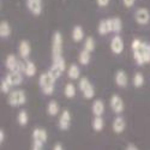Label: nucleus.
<instances>
[{"mask_svg":"<svg viewBox=\"0 0 150 150\" xmlns=\"http://www.w3.org/2000/svg\"><path fill=\"white\" fill-rule=\"evenodd\" d=\"M55 81L57 79L48 71L40 74V77H39V86H40V89L42 90L43 95H46V96L53 95V93L55 90Z\"/></svg>","mask_w":150,"mask_h":150,"instance_id":"1","label":"nucleus"},{"mask_svg":"<svg viewBox=\"0 0 150 150\" xmlns=\"http://www.w3.org/2000/svg\"><path fill=\"white\" fill-rule=\"evenodd\" d=\"M7 103L11 107H21L27 103V94L22 89L11 90L7 96Z\"/></svg>","mask_w":150,"mask_h":150,"instance_id":"2","label":"nucleus"},{"mask_svg":"<svg viewBox=\"0 0 150 150\" xmlns=\"http://www.w3.org/2000/svg\"><path fill=\"white\" fill-rule=\"evenodd\" d=\"M78 89L81 90L82 95L86 100H93L95 96V88L93 83L89 81L88 77H82L78 82Z\"/></svg>","mask_w":150,"mask_h":150,"instance_id":"3","label":"nucleus"},{"mask_svg":"<svg viewBox=\"0 0 150 150\" xmlns=\"http://www.w3.org/2000/svg\"><path fill=\"white\" fill-rule=\"evenodd\" d=\"M143 42L141 39H133L131 42V48L133 52V60L138 66L145 65L144 59H143Z\"/></svg>","mask_w":150,"mask_h":150,"instance_id":"4","label":"nucleus"},{"mask_svg":"<svg viewBox=\"0 0 150 150\" xmlns=\"http://www.w3.org/2000/svg\"><path fill=\"white\" fill-rule=\"evenodd\" d=\"M62 45H64L62 34L60 31H55L52 37V59L62 57Z\"/></svg>","mask_w":150,"mask_h":150,"instance_id":"5","label":"nucleus"},{"mask_svg":"<svg viewBox=\"0 0 150 150\" xmlns=\"http://www.w3.org/2000/svg\"><path fill=\"white\" fill-rule=\"evenodd\" d=\"M5 67L7 69V71H19L23 73L24 60H19L15 54H8L5 58Z\"/></svg>","mask_w":150,"mask_h":150,"instance_id":"6","label":"nucleus"},{"mask_svg":"<svg viewBox=\"0 0 150 150\" xmlns=\"http://www.w3.org/2000/svg\"><path fill=\"white\" fill-rule=\"evenodd\" d=\"M109 106H110V109L113 110V113L117 114V115H120L124 109H125V102L120 95L118 94H113L109 98Z\"/></svg>","mask_w":150,"mask_h":150,"instance_id":"7","label":"nucleus"},{"mask_svg":"<svg viewBox=\"0 0 150 150\" xmlns=\"http://www.w3.org/2000/svg\"><path fill=\"white\" fill-rule=\"evenodd\" d=\"M71 122H72V115L70 113V110L64 109L62 112H60L59 119H58V127L61 131H67L71 126Z\"/></svg>","mask_w":150,"mask_h":150,"instance_id":"8","label":"nucleus"},{"mask_svg":"<svg viewBox=\"0 0 150 150\" xmlns=\"http://www.w3.org/2000/svg\"><path fill=\"white\" fill-rule=\"evenodd\" d=\"M134 21L139 25H146L150 22V11L146 7H139L134 11Z\"/></svg>","mask_w":150,"mask_h":150,"instance_id":"9","label":"nucleus"},{"mask_svg":"<svg viewBox=\"0 0 150 150\" xmlns=\"http://www.w3.org/2000/svg\"><path fill=\"white\" fill-rule=\"evenodd\" d=\"M109 48H110V52L113 53V54L120 55L124 52V48H125L122 37L120 35H114L113 37H112V40H110Z\"/></svg>","mask_w":150,"mask_h":150,"instance_id":"10","label":"nucleus"},{"mask_svg":"<svg viewBox=\"0 0 150 150\" xmlns=\"http://www.w3.org/2000/svg\"><path fill=\"white\" fill-rule=\"evenodd\" d=\"M27 8L33 16H40L43 10V0H27Z\"/></svg>","mask_w":150,"mask_h":150,"instance_id":"11","label":"nucleus"},{"mask_svg":"<svg viewBox=\"0 0 150 150\" xmlns=\"http://www.w3.org/2000/svg\"><path fill=\"white\" fill-rule=\"evenodd\" d=\"M31 54V45L28 40H21L18 43V55L22 60H28Z\"/></svg>","mask_w":150,"mask_h":150,"instance_id":"12","label":"nucleus"},{"mask_svg":"<svg viewBox=\"0 0 150 150\" xmlns=\"http://www.w3.org/2000/svg\"><path fill=\"white\" fill-rule=\"evenodd\" d=\"M11 86H18L23 83V74L19 71H8L4 77Z\"/></svg>","mask_w":150,"mask_h":150,"instance_id":"13","label":"nucleus"},{"mask_svg":"<svg viewBox=\"0 0 150 150\" xmlns=\"http://www.w3.org/2000/svg\"><path fill=\"white\" fill-rule=\"evenodd\" d=\"M125 129H126V120H125L124 117L120 115H117L114 119H113V122H112V130L115 134H121Z\"/></svg>","mask_w":150,"mask_h":150,"instance_id":"14","label":"nucleus"},{"mask_svg":"<svg viewBox=\"0 0 150 150\" xmlns=\"http://www.w3.org/2000/svg\"><path fill=\"white\" fill-rule=\"evenodd\" d=\"M114 82L119 88H126L129 85V76L124 70H118L114 74Z\"/></svg>","mask_w":150,"mask_h":150,"instance_id":"15","label":"nucleus"},{"mask_svg":"<svg viewBox=\"0 0 150 150\" xmlns=\"http://www.w3.org/2000/svg\"><path fill=\"white\" fill-rule=\"evenodd\" d=\"M31 138H33V141L46 143L47 139H48V132L43 127H35L31 132Z\"/></svg>","mask_w":150,"mask_h":150,"instance_id":"16","label":"nucleus"},{"mask_svg":"<svg viewBox=\"0 0 150 150\" xmlns=\"http://www.w3.org/2000/svg\"><path fill=\"white\" fill-rule=\"evenodd\" d=\"M97 33L101 35V36H105V35H108V34H110V33H113V30H112V22H110V18L101 19V21L98 22Z\"/></svg>","mask_w":150,"mask_h":150,"instance_id":"17","label":"nucleus"},{"mask_svg":"<svg viewBox=\"0 0 150 150\" xmlns=\"http://www.w3.org/2000/svg\"><path fill=\"white\" fill-rule=\"evenodd\" d=\"M91 112L94 117H102L105 114V102L101 98L94 100V102L91 105Z\"/></svg>","mask_w":150,"mask_h":150,"instance_id":"18","label":"nucleus"},{"mask_svg":"<svg viewBox=\"0 0 150 150\" xmlns=\"http://www.w3.org/2000/svg\"><path fill=\"white\" fill-rule=\"evenodd\" d=\"M36 72H37V67L35 65V62L29 60V59L24 60V71H23V73L25 74L27 77L31 78V77H34L36 74Z\"/></svg>","mask_w":150,"mask_h":150,"instance_id":"19","label":"nucleus"},{"mask_svg":"<svg viewBox=\"0 0 150 150\" xmlns=\"http://www.w3.org/2000/svg\"><path fill=\"white\" fill-rule=\"evenodd\" d=\"M46 112L49 117H57L60 114V106H59L57 100H51V101L48 102Z\"/></svg>","mask_w":150,"mask_h":150,"instance_id":"20","label":"nucleus"},{"mask_svg":"<svg viewBox=\"0 0 150 150\" xmlns=\"http://www.w3.org/2000/svg\"><path fill=\"white\" fill-rule=\"evenodd\" d=\"M71 37H72V40L74 42H82V41H84V37H85L84 29L81 25H74L72 31H71Z\"/></svg>","mask_w":150,"mask_h":150,"instance_id":"21","label":"nucleus"},{"mask_svg":"<svg viewBox=\"0 0 150 150\" xmlns=\"http://www.w3.org/2000/svg\"><path fill=\"white\" fill-rule=\"evenodd\" d=\"M66 73H67V77L71 81H76V79H79V77H81V69L77 64H71L67 67Z\"/></svg>","mask_w":150,"mask_h":150,"instance_id":"22","label":"nucleus"},{"mask_svg":"<svg viewBox=\"0 0 150 150\" xmlns=\"http://www.w3.org/2000/svg\"><path fill=\"white\" fill-rule=\"evenodd\" d=\"M12 34V28L7 21H1L0 23V37L1 39H7Z\"/></svg>","mask_w":150,"mask_h":150,"instance_id":"23","label":"nucleus"},{"mask_svg":"<svg viewBox=\"0 0 150 150\" xmlns=\"http://www.w3.org/2000/svg\"><path fill=\"white\" fill-rule=\"evenodd\" d=\"M91 127L95 132H101L105 127V119L102 117H94L91 120Z\"/></svg>","mask_w":150,"mask_h":150,"instance_id":"24","label":"nucleus"},{"mask_svg":"<svg viewBox=\"0 0 150 150\" xmlns=\"http://www.w3.org/2000/svg\"><path fill=\"white\" fill-rule=\"evenodd\" d=\"M90 60H91V53L85 51V49H82L78 54V62L83 66H86V65H89Z\"/></svg>","mask_w":150,"mask_h":150,"instance_id":"25","label":"nucleus"},{"mask_svg":"<svg viewBox=\"0 0 150 150\" xmlns=\"http://www.w3.org/2000/svg\"><path fill=\"white\" fill-rule=\"evenodd\" d=\"M17 122L19 126H25V125H28L29 122V114H28V112L25 109H22L18 112V114H17Z\"/></svg>","mask_w":150,"mask_h":150,"instance_id":"26","label":"nucleus"},{"mask_svg":"<svg viewBox=\"0 0 150 150\" xmlns=\"http://www.w3.org/2000/svg\"><path fill=\"white\" fill-rule=\"evenodd\" d=\"M144 82H145V78L143 76L142 72H136L133 74V78H132V84L134 88H142V86L144 85Z\"/></svg>","mask_w":150,"mask_h":150,"instance_id":"27","label":"nucleus"},{"mask_svg":"<svg viewBox=\"0 0 150 150\" xmlns=\"http://www.w3.org/2000/svg\"><path fill=\"white\" fill-rule=\"evenodd\" d=\"M95 47H96V43H95V40L93 36H86L84 39V43H83V49L88 51L90 53H93L95 51Z\"/></svg>","mask_w":150,"mask_h":150,"instance_id":"28","label":"nucleus"},{"mask_svg":"<svg viewBox=\"0 0 150 150\" xmlns=\"http://www.w3.org/2000/svg\"><path fill=\"white\" fill-rule=\"evenodd\" d=\"M112 22V30H113L114 34H119L122 30V21L120 17H113L110 18Z\"/></svg>","mask_w":150,"mask_h":150,"instance_id":"29","label":"nucleus"},{"mask_svg":"<svg viewBox=\"0 0 150 150\" xmlns=\"http://www.w3.org/2000/svg\"><path fill=\"white\" fill-rule=\"evenodd\" d=\"M64 95L66 98H73L76 96V86L73 83H67L64 88Z\"/></svg>","mask_w":150,"mask_h":150,"instance_id":"30","label":"nucleus"},{"mask_svg":"<svg viewBox=\"0 0 150 150\" xmlns=\"http://www.w3.org/2000/svg\"><path fill=\"white\" fill-rule=\"evenodd\" d=\"M48 72L51 73L52 76L55 78V79L60 78V77L62 76V73H64V71H62L60 67H58L57 65H54V64H52V65H51V67L48 69Z\"/></svg>","mask_w":150,"mask_h":150,"instance_id":"31","label":"nucleus"},{"mask_svg":"<svg viewBox=\"0 0 150 150\" xmlns=\"http://www.w3.org/2000/svg\"><path fill=\"white\" fill-rule=\"evenodd\" d=\"M143 59L145 64L150 62V43L143 42Z\"/></svg>","mask_w":150,"mask_h":150,"instance_id":"32","label":"nucleus"},{"mask_svg":"<svg viewBox=\"0 0 150 150\" xmlns=\"http://www.w3.org/2000/svg\"><path fill=\"white\" fill-rule=\"evenodd\" d=\"M11 88H12V86L8 84V82L5 78H3L1 79V83H0V89H1V93L8 95L11 93Z\"/></svg>","mask_w":150,"mask_h":150,"instance_id":"33","label":"nucleus"},{"mask_svg":"<svg viewBox=\"0 0 150 150\" xmlns=\"http://www.w3.org/2000/svg\"><path fill=\"white\" fill-rule=\"evenodd\" d=\"M43 145H45V143L37 142V141H33V144H31V149L30 150H43Z\"/></svg>","mask_w":150,"mask_h":150,"instance_id":"34","label":"nucleus"},{"mask_svg":"<svg viewBox=\"0 0 150 150\" xmlns=\"http://www.w3.org/2000/svg\"><path fill=\"white\" fill-rule=\"evenodd\" d=\"M110 3V0H96V4L98 7H107Z\"/></svg>","mask_w":150,"mask_h":150,"instance_id":"35","label":"nucleus"},{"mask_svg":"<svg viewBox=\"0 0 150 150\" xmlns=\"http://www.w3.org/2000/svg\"><path fill=\"white\" fill-rule=\"evenodd\" d=\"M136 3V0H122V5L126 8H131Z\"/></svg>","mask_w":150,"mask_h":150,"instance_id":"36","label":"nucleus"},{"mask_svg":"<svg viewBox=\"0 0 150 150\" xmlns=\"http://www.w3.org/2000/svg\"><path fill=\"white\" fill-rule=\"evenodd\" d=\"M125 150H139V148L133 143H129L126 146H125Z\"/></svg>","mask_w":150,"mask_h":150,"instance_id":"37","label":"nucleus"},{"mask_svg":"<svg viewBox=\"0 0 150 150\" xmlns=\"http://www.w3.org/2000/svg\"><path fill=\"white\" fill-rule=\"evenodd\" d=\"M53 150H65V149H64V146H62L61 143H55L53 145Z\"/></svg>","mask_w":150,"mask_h":150,"instance_id":"38","label":"nucleus"},{"mask_svg":"<svg viewBox=\"0 0 150 150\" xmlns=\"http://www.w3.org/2000/svg\"><path fill=\"white\" fill-rule=\"evenodd\" d=\"M4 141H5V131L1 129L0 130V143H4Z\"/></svg>","mask_w":150,"mask_h":150,"instance_id":"39","label":"nucleus"}]
</instances>
